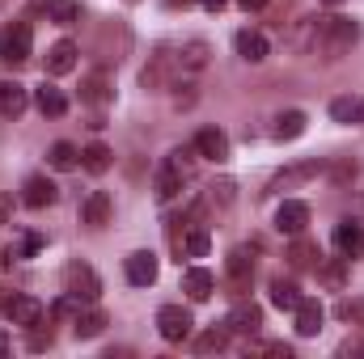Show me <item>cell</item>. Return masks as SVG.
<instances>
[{
    "instance_id": "6da1fadb",
    "label": "cell",
    "mask_w": 364,
    "mask_h": 359,
    "mask_svg": "<svg viewBox=\"0 0 364 359\" xmlns=\"http://www.w3.org/2000/svg\"><path fill=\"white\" fill-rule=\"evenodd\" d=\"M212 60V47L203 38H186V43H174V47H161L153 55V64L144 68V89H161L170 81H182V77H199Z\"/></svg>"
},
{
    "instance_id": "7a4b0ae2",
    "label": "cell",
    "mask_w": 364,
    "mask_h": 359,
    "mask_svg": "<svg viewBox=\"0 0 364 359\" xmlns=\"http://www.w3.org/2000/svg\"><path fill=\"white\" fill-rule=\"evenodd\" d=\"M195 148H178V153H170L166 161H161V170H157V178H153V194H157V203H174L182 194V186L195 178Z\"/></svg>"
},
{
    "instance_id": "3957f363",
    "label": "cell",
    "mask_w": 364,
    "mask_h": 359,
    "mask_svg": "<svg viewBox=\"0 0 364 359\" xmlns=\"http://www.w3.org/2000/svg\"><path fill=\"white\" fill-rule=\"evenodd\" d=\"M356 43H360V26H356L352 17H322L314 55H322V60H343Z\"/></svg>"
},
{
    "instance_id": "277c9868",
    "label": "cell",
    "mask_w": 364,
    "mask_h": 359,
    "mask_svg": "<svg viewBox=\"0 0 364 359\" xmlns=\"http://www.w3.org/2000/svg\"><path fill=\"white\" fill-rule=\"evenodd\" d=\"M64 292L73 296V300H81V304H93L97 296H102V279H97V270L90 263H68L64 267Z\"/></svg>"
},
{
    "instance_id": "5b68a950",
    "label": "cell",
    "mask_w": 364,
    "mask_h": 359,
    "mask_svg": "<svg viewBox=\"0 0 364 359\" xmlns=\"http://www.w3.org/2000/svg\"><path fill=\"white\" fill-rule=\"evenodd\" d=\"M30 51H34V34H30L26 21H13V26L0 30V60L4 64H26Z\"/></svg>"
},
{
    "instance_id": "8992f818",
    "label": "cell",
    "mask_w": 364,
    "mask_h": 359,
    "mask_svg": "<svg viewBox=\"0 0 364 359\" xmlns=\"http://www.w3.org/2000/svg\"><path fill=\"white\" fill-rule=\"evenodd\" d=\"M191 330H195V321H191V313H186L182 304H161V309H157V334H161L166 343H186Z\"/></svg>"
},
{
    "instance_id": "52a82bcc",
    "label": "cell",
    "mask_w": 364,
    "mask_h": 359,
    "mask_svg": "<svg viewBox=\"0 0 364 359\" xmlns=\"http://www.w3.org/2000/svg\"><path fill=\"white\" fill-rule=\"evenodd\" d=\"M4 317L13 321V326H21V330H34L38 321H43V304L34 300V296H21V292H13V296H4Z\"/></svg>"
},
{
    "instance_id": "ba28073f",
    "label": "cell",
    "mask_w": 364,
    "mask_h": 359,
    "mask_svg": "<svg viewBox=\"0 0 364 359\" xmlns=\"http://www.w3.org/2000/svg\"><path fill=\"white\" fill-rule=\"evenodd\" d=\"M305 224H309V203H301V199H284V203L275 207V228H279L284 237H301Z\"/></svg>"
},
{
    "instance_id": "9c48e42d",
    "label": "cell",
    "mask_w": 364,
    "mask_h": 359,
    "mask_svg": "<svg viewBox=\"0 0 364 359\" xmlns=\"http://www.w3.org/2000/svg\"><path fill=\"white\" fill-rule=\"evenodd\" d=\"M225 326H229V334H259L263 330V309L255 304V300H242V304H233V313L225 317Z\"/></svg>"
},
{
    "instance_id": "30bf717a",
    "label": "cell",
    "mask_w": 364,
    "mask_h": 359,
    "mask_svg": "<svg viewBox=\"0 0 364 359\" xmlns=\"http://www.w3.org/2000/svg\"><path fill=\"white\" fill-rule=\"evenodd\" d=\"M55 199H60V186L47 178V174H34V178H26V186H21V203H26V207H34V211L51 207Z\"/></svg>"
},
{
    "instance_id": "8fae6325",
    "label": "cell",
    "mask_w": 364,
    "mask_h": 359,
    "mask_svg": "<svg viewBox=\"0 0 364 359\" xmlns=\"http://www.w3.org/2000/svg\"><path fill=\"white\" fill-rule=\"evenodd\" d=\"M326 170V161H318V157H309V161H296V165H288L284 174H275L272 178V190H292V186H305L309 178H318Z\"/></svg>"
},
{
    "instance_id": "7c38bea8",
    "label": "cell",
    "mask_w": 364,
    "mask_h": 359,
    "mask_svg": "<svg viewBox=\"0 0 364 359\" xmlns=\"http://www.w3.org/2000/svg\"><path fill=\"white\" fill-rule=\"evenodd\" d=\"M318 30H322V17H301L292 30H288V51H296V55H314V47H318Z\"/></svg>"
},
{
    "instance_id": "4fadbf2b",
    "label": "cell",
    "mask_w": 364,
    "mask_h": 359,
    "mask_svg": "<svg viewBox=\"0 0 364 359\" xmlns=\"http://www.w3.org/2000/svg\"><path fill=\"white\" fill-rule=\"evenodd\" d=\"M191 148H195L203 161H216V165H220V161H229V136H225L220 127H203V131L195 136V144H191Z\"/></svg>"
},
{
    "instance_id": "5bb4252c",
    "label": "cell",
    "mask_w": 364,
    "mask_h": 359,
    "mask_svg": "<svg viewBox=\"0 0 364 359\" xmlns=\"http://www.w3.org/2000/svg\"><path fill=\"white\" fill-rule=\"evenodd\" d=\"M110 216H114V199L106 190H93L90 199L81 203V224H90V228H106Z\"/></svg>"
},
{
    "instance_id": "9a60e30c",
    "label": "cell",
    "mask_w": 364,
    "mask_h": 359,
    "mask_svg": "<svg viewBox=\"0 0 364 359\" xmlns=\"http://www.w3.org/2000/svg\"><path fill=\"white\" fill-rule=\"evenodd\" d=\"M335 250L352 263V258H364V224L360 220H343L335 228Z\"/></svg>"
},
{
    "instance_id": "2e32d148",
    "label": "cell",
    "mask_w": 364,
    "mask_h": 359,
    "mask_svg": "<svg viewBox=\"0 0 364 359\" xmlns=\"http://www.w3.org/2000/svg\"><path fill=\"white\" fill-rule=\"evenodd\" d=\"M233 47H237V55H242L246 64H263L267 51H272V43H267L259 30H237V34H233Z\"/></svg>"
},
{
    "instance_id": "e0dca14e",
    "label": "cell",
    "mask_w": 364,
    "mask_h": 359,
    "mask_svg": "<svg viewBox=\"0 0 364 359\" xmlns=\"http://www.w3.org/2000/svg\"><path fill=\"white\" fill-rule=\"evenodd\" d=\"M292 317H296V334H301V338H314V334L322 330V321H326V309H322L318 300H301V304L292 309Z\"/></svg>"
},
{
    "instance_id": "ac0fdd59",
    "label": "cell",
    "mask_w": 364,
    "mask_h": 359,
    "mask_svg": "<svg viewBox=\"0 0 364 359\" xmlns=\"http://www.w3.org/2000/svg\"><path fill=\"white\" fill-rule=\"evenodd\" d=\"M127 283H136V287H149V283H157V254H149V250H136V254L127 258Z\"/></svg>"
},
{
    "instance_id": "d6986e66",
    "label": "cell",
    "mask_w": 364,
    "mask_h": 359,
    "mask_svg": "<svg viewBox=\"0 0 364 359\" xmlns=\"http://www.w3.org/2000/svg\"><path fill=\"white\" fill-rule=\"evenodd\" d=\"M250 275H255V263H250L246 250H233V254L225 258V279H229L233 292H246V287H250Z\"/></svg>"
},
{
    "instance_id": "ffe728a7",
    "label": "cell",
    "mask_w": 364,
    "mask_h": 359,
    "mask_svg": "<svg viewBox=\"0 0 364 359\" xmlns=\"http://www.w3.org/2000/svg\"><path fill=\"white\" fill-rule=\"evenodd\" d=\"M81 101H85V106H106V101H114V81H110L106 72H90V77L81 81Z\"/></svg>"
},
{
    "instance_id": "44dd1931",
    "label": "cell",
    "mask_w": 364,
    "mask_h": 359,
    "mask_svg": "<svg viewBox=\"0 0 364 359\" xmlns=\"http://www.w3.org/2000/svg\"><path fill=\"white\" fill-rule=\"evenodd\" d=\"M30 106V89L17 81H0V118H17Z\"/></svg>"
},
{
    "instance_id": "7402d4cb",
    "label": "cell",
    "mask_w": 364,
    "mask_h": 359,
    "mask_svg": "<svg viewBox=\"0 0 364 359\" xmlns=\"http://www.w3.org/2000/svg\"><path fill=\"white\" fill-rule=\"evenodd\" d=\"M182 292L191 296V300H208L212 292H216V275L203 267H191L186 275H182Z\"/></svg>"
},
{
    "instance_id": "603a6c76",
    "label": "cell",
    "mask_w": 364,
    "mask_h": 359,
    "mask_svg": "<svg viewBox=\"0 0 364 359\" xmlns=\"http://www.w3.org/2000/svg\"><path fill=\"white\" fill-rule=\"evenodd\" d=\"M73 68H77V43L60 38V43L47 51V72H51V77H64V72H73Z\"/></svg>"
},
{
    "instance_id": "cb8c5ba5",
    "label": "cell",
    "mask_w": 364,
    "mask_h": 359,
    "mask_svg": "<svg viewBox=\"0 0 364 359\" xmlns=\"http://www.w3.org/2000/svg\"><path fill=\"white\" fill-rule=\"evenodd\" d=\"M47 165H51V170H60V174H68V170H77V165H81V148H77V144H68V140H55V144L47 148Z\"/></svg>"
},
{
    "instance_id": "d4e9b609",
    "label": "cell",
    "mask_w": 364,
    "mask_h": 359,
    "mask_svg": "<svg viewBox=\"0 0 364 359\" xmlns=\"http://www.w3.org/2000/svg\"><path fill=\"white\" fill-rule=\"evenodd\" d=\"M331 118L335 123H364V97H356V93H348V97H335L331 101Z\"/></svg>"
},
{
    "instance_id": "484cf974",
    "label": "cell",
    "mask_w": 364,
    "mask_h": 359,
    "mask_svg": "<svg viewBox=\"0 0 364 359\" xmlns=\"http://www.w3.org/2000/svg\"><path fill=\"white\" fill-rule=\"evenodd\" d=\"M34 106H38L47 118H60V114L68 110V97L55 89V85H43V89H34Z\"/></svg>"
},
{
    "instance_id": "4316f807",
    "label": "cell",
    "mask_w": 364,
    "mask_h": 359,
    "mask_svg": "<svg viewBox=\"0 0 364 359\" xmlns=\"http://www.w3.org/2000/svg\"><path fill=\"white\" fill-rule=\"evenodd\" d=\"M301 300H305V296H301V287H296L292 279H275V283H272V304H275V309L292 313V309H296Z\"/></svg>"
},
{
    "instance_id": "83f0119b",
    "label": "cell",
    "mask_w": 364,
    "mask_h": 359,
    "mask_svg": "<svg viewBox=\"0 0 364 359\" xmlns=\"http://www.w3.org/2000/svg\"><path fill=\"white\" fill-rule=\"evenodd\" d=\"M73 330H77V338H97V334L106 330V313H102V309L77 313V317H73Z\"/></svg>"
},
{
    "instance_id": "f1b7e54d",
    "label": "cell",
    "mask_w": 364,
    "mask_h": 359,
    "mask_svg": "<svg viewBox=\"0 0 364 359\" xmlns=\"http://www.w3.org/2000/svg\"><path fill=\"white\" fill-rule=\"evenodd\" d=\"M178 250L186 254V258H208V250H212V237H208V228L203 224H195L186 237L178 241Z\"/></svg>"
},
{
    "instance_id": "f546056e",
    "label": "cell",
    "mask_w": 364,
    "mask_h": 359,
    "mask_svg": "<svg viewBox=\"0 0 364 359\" xmlns=\"http://www.w3.org/2000/svg\"><path fill=\"white\" fill-rule=\"evenodd\" d=\"M305 114L301 110H284L279 118H275V140H296V136H305Z\"/></svg>"
},
{
    "instance_id": "4dcf8cb0",
    "label": "cell",
    "mask_w": 364,
    "mask_h": 359,
    "mask_svg": "<svg viewBox=\"0 0 364 359\" xmlns=\"http://www.w3.org/2000/svg\"><path fill=\"white\" fill-rule=\"evenodd\" d=\"M110 157H114V153H110L106 144H90V148H81V165H85L90 174H106V170H110Z\"/></svg>"
},
{
    "instance_id": "1f68e13d",
    "label": "cell",
    "mask_w": 364,
    "mask_h": 359,
    "mask_svg": "<svg viewBox=\"0 0 364 359\" xmlns=\"http://www.w3.org/2000/svg\"><path fill=\"white\" fill-rule=\"evenodd\" d=\"M314 258H322V254H318V245H314V241H305V237H296V241H292V250H288V263H292L296 270H305V267H314Z\"/></svg>"
},
{
    "instance_id": "d6a6232c",
    "label": "cell",
    "mask_w": 364,
    "mask_h": 359,
    "mask_svg": "<svg viewBox=\"0 0 364 359\" xmlns=\"http://www.w3.org/2000/svg\"><path fill=\"white\" fill-rule=\"evenodd\" d=\"M225 343H229V326H225V330H208V334L195 343V351H199V355H212V351H225Z\"/></svg>"
},
{
    "instance_id": "836d02e7",
    "label": "cell",
    "mask_w": 364,
    "mask_h": 359,
    "mask_svg": "<svg viewBox=\"0 0 364 359\" xmlns=\"http://www.w3.org/2000/svg\"><path fill=\"white\" fill-rule=\"evenodd\" d=\"M326 170H331V182H335V186H352V182L360 178V165H356L352 157L339 161V165H326Z\"/></svg>"
},
{
    "instance_id": "e575fe53",
    "label": "cell",
    "mask_w": 364,
    "mask_h": 359,
    "mask_svg": "<svg viewBox=\"0 0 364 359\" xmlns=\"http://www.w3.org/2000/svg\"><path fill=\"white\" fill-rule=\"evenodd\" d=\"M38 250H43V237L30 233V237H21V245H9V250H4V263H13V258H30V254H38Z\"/></svg>"
},
{
    "instance_id": "d590c367",
    "label": "cell",
    "mask_w": 364,
    "mask_h": 359,
    "mask_svg": "<svg viewBox=\"0 0 364 359\" xmlns=\"http://www.w3.org/2000/svg\"><path fill=\"white\" fill-rule=\"evenodd\" d=\"M47 4V13L60 21V26H68V21H77V4L73 0H43Z\"/></svg>"
},
{
    "instance_id": "8d00e7d4",
    "label": "cell",
    "mask_w": 364,
    "mask_h": 359,
    "mask_svg": "<svg viewBox=\"0 0 364 359\" xmlns=\"http://www.w3.org/2000/svg\"><path fill=\"white\" fill-rule=\"evenodd\" d=\"M208 203L229 207V203H233V182H212V186H208Z\"/></svg>"
},
{
    "instance_id": "74e56055",
    "label": "cell",
    "mask_w": 364,
    "mask_h": 359,
    "mask_svg": "<svg viewBox=\"0 0 364 359\" xmlns=\"http://www.w3.org/2000/svg\"><path fill=\"white\" fill-rule=\"evenodd\" d=\"M335 313H339V321H364V300H339Z\"/></svg>"
},
{
    "instance_id": "f35d334b",
    "label": "cell",
    "mask_w": 364,
    "mask_h": 359,
    "mask_svg": "<svg viewBox=\"0 0 364 359\" xmlns=\"http://www.w3.org/2000/svg\"><path fill=\"white\" fill-rule=\"evenodd\" d=\"M348 258H335V263H326L322 267V279L331 283V287H343V279H348V267H343Z\"/></svg>"
},
{
    "instance_id": "ab89813d",
    "label": "cell",
    "mask_w": 364,
    "mask_h": 359,
    "mask_svg": "<svg viewBox=\"0 0 364 359\" xmlns=\"http://www.w3.org/2000/svg\"><path fill=\"white\" fill-rule=\"evenodd\" d=\"M9 216H13V199L0 194V224H9Z\"/></svg>"
},
{
    "instance_id": "60d3db41",
    "label": "cell",
    "mask_w": 364,
    "mask_h": 359,
    "mask_svg": "<svg viewBox=\"0 0 364 359\" xmlns=\"http://www.w3.org/2000/svg\"><path fill=\"white\" fill-rule=\"evenodd\" d=\"M237 4H242V9H246V13H259V9H263V4H267V0H237Z\"/></svg>"
},
{
    "instance_id": "b9f144b4",
    "label": "cell",
    "mask_w": 364,
    "mask_h": 359,
    "mask_svg": "<svg viewBox=\"0 0 364 359\" xmlns=\"http://www.w3.org/2000/svg\"><path fill=\"white\" fill-rule=\"evenodd\" d=\"M199 4H203L208 13H220V9H225V0H199Z\"/></svg>"
},
{
    "instance_id": "7bdbcfd3",
    "label": "cell",
    "mask_w": 364,
    "mask_h": 359,
    "mask_svg": "<svg viewBox=\"0 0 364 359\" xmlns=\"http://www.w3.org/2000/svg\"><path fill=\"white\" fill-rule=\"evenodd\" d=\"M0 355H9V338H4V330H0Z\"/></svg>"
},
{
    "instance_id": "ee69618b",
    "label": "cell",
    "mask_w": 364,
    "mask_h": 359,
    "mask_svg": "<svg viewBox=\"0 0 364 359\" xmlns=\"http://www.w3.org/2000/svg\"><path fill=\"white\" fill-rule=\"evenodd\" d=\"M322 4H331V9H335V4H343V0H322Z\"/></svg>"
},
{
    "instance_id": "f6af8a7d",
    "label": "cell",
    "mask_w": 364,
    "mask_h": 359,
    "mask_svg": "<svg viewBox=\"0 0 364 359\" xmlns=\"http://www.w3.org/2000/svg\"><path fill=\"white\" fill-rule=\"evenodd\" d=\"M166 4H186V0H166Z\"/></svg>"
}]
</instances>
